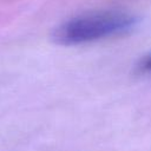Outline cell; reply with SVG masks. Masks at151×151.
Wrapping results in <instances>:
<instances>
[{"mask_svg": "<svg viewBox=\"0 0 151 151\" xmlns=\"http://www.w3.org/2000/svg\"><path fill=\"white\" fill-rule=\"evenodd\" d=\"M139 68L140 71H151V54L146 55L139 64Z\"/></svg>", "mask_w": 151, "mask_h": 151, "instance_id": "cell-2", "label": "cell"}, {"mask_svg": "<svg viewBox=\"0 0 151 151\" xmlns=\"http://www.w3.org/2000/svg\"><path fill=\"white\" fill-rule=\"evenodd\" d=\"M138 18L123 11H96L77 15L60 26L53 33V39L65 46L81 45L131 31Z\"/></svg>", "mask_w": 151, "mask_h": 151, "instance_id": "cell-1", "label": "cell"}]
</instances>
